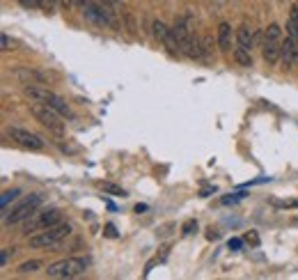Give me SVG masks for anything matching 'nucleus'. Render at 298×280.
I'll return each mask as SVG.
<instances>
[{"label": "nucleus", "instance_id": "1", "mask_svg": "<svg viewBox=\"0 0 298 280\" xmlns=\"http://www.w3.org/2000/svg\"><path fill=\"white\" fill-rule=\"evenodd\" d=\"M71 235V225L69 223H58V225L53 227H46V230H42V232H37V235H32L28 239V243L32 246V248H55L60 241H64L67 237Z\"/></svg>", "mask_w": 298, "mask_h": 280}, {"label": "nucleus", "instance_id": "2", "mask_svg": "<svg viewBox=\"0 0 298 280\" xmlns=\"http://www.w3.org/2000/svg\"><path fill=\"white\" fill-rule=\"evenodd\" d=\"M42 202H44V197H42V195L23 197L16 207H12V209H5V212H2V220H5V225H19V223H23V220H28L35 212H39Z\"/></svg>", "mask_w": 298, "mask_h": 280}, {"label": "nucleus", "instance_id": "3", "mask_svg": "<svg viewBox=\"0 0 298 280\" xmlns=\"http://www.w3.org/2000/svg\"><path fill=\"white\" fill-rule=\"evenodd\" d=\"M30 113H32V117H35L42 127H46V129L51 131V133H55V136H64V122H62V115H60L55 108L35 101V104L30 106Z\"/></svg>", "mask_w": 298, "mask_h": 280}, {"label": "nucleus", "instance_id": "4", "mask_svg": "<svg viewBox=\"0 0 298 280\" xmlns=\"http://www.w3.org/2000/svg\"><path fill=\"white\" fill-rule=\"evenodd\" d=\"M85 269H87V259L64 258V259H60V262L48 266L46 273H48V278H76V276L85 273Z\"/></svg>", "mask_w": 298, "mask_h": 280}, {"label": "nucleus", "instance_id": "5", "mask_svg": "<svg viewBox=\"0 0 298 280\" xmlns=\"http://www.w3.org/2000/svg\"><path fill=\"white\" fill-rule=\"evenodd\" d=\"M62 223V214L60 209H46V212H35L28 220H23V232L30 235V232H42L46 227H53Z\"/></svg>", "mask_w": 298, "mask_h": 280}, {"label": "nucleus", "instance_id": "6", "mask_svg": "<svg viewBox=\"0 0 298 280\" xmlns=\"http://www.w3.org/2000/svg\"><path fill=\"white\" fill-rule=\"evenodd\" d=\"M7 136L12 138V140H14L16 145H21V147H25V150L39 151V150H44V147H46V143L37 136V133H30V131L19 129V127H12V129L7 131Z\"/></svg>", "mask_w": 298, "mask_h": 280}, {"label": "nucleus", "instance_id": "7", "mask_svg": "<svg viewBox=\"0 0 298 280\" xmlns=\"http://www.w3.org/2000/svg\"><path fill=\"white\" fill-rule=\"evenodd\" d=\"M296 58H298V42L296 39H291V37H287L282 42V55H280V60H282V65L287 69L296 62Z\"/></svg>", "mask_w": 298, "mask_h": 280}, {"label": "nucleus", "instance_id": "8", "mask_svg": "<svg viewBox=\"0 0 298 280\" xmlns=\"http://www.w3.org/2000/svg\"><path fill=\"white\" fill-rule=\"evenodd\" d=\"M218 48L225 51V53L232 48V25L227 21H223L218 25Z\"/></svg>", "mask_w": 298, "mask_h": 280}, {"label": "nucleus", "instance_id": "9", "mask_svg": "<svg viewBox=\"0 0 298 280\" xmlns=\"http://www.w3.org/2000/svg\"><path fill=\"white\" fill-rule=\"evenodd\" d=\"M264 60L268 62V65H276L277 60H280V55H282V44L280 42H264Z\"/></svg>", "mask_w": 298, "mask_h": 280}, {"label": "nucleus", "instance_id": "10", "mask_svg": "<svg viewBox=\"0 0 298 280\" xmlns=\"http://www.w3.org/2000/svg\"><path fill=\"white\" fill-rule=\"evenodd\" d=\"M16 76L23 78L25 83H44L46 81V74H42V71H32V69H19Z\"/></svg>", "mask_w": 298, "mask_h": 280}, {"label": "nucleus", "instance_id": "11", "mask_svg": "<svg viewBox=\"0 0 298 280\" xmlns=\"http://www.w3.org/2000/svg\"><path fill=\"white\" fill-rule=\"evenodd\" d=\"M234 60L241 65V67H253V55H250V48L238 44V48H234Z\"/></svg>", "mask_w": 298, "mask_h": 280}, {"label": "nucleus", "instance_id": "12", "mask_svg": "<svg viewBox=\"0 0 298 280\" xmlns=\"http://www.w3.org/2000/svg\"><path fill=\"white\" fill-rule=\"evenodd\" d=\"M48 106L55 108V110H58V113L62 115V117H69V120H74V113H71V108H69V104H67V101H64L62 97H55V99L51 101V104H48Z\"/></svg>", "mask_w": 298, "mask_h": 280}, {"label": "nucleus", "instance_id": "13", "mask_svg": "<svg viewBox=\"0 0 298 280\" xmlns=\"http://www.w3.org/2000/svg\"><path fill=\"white\" fill-rule=\"evenodd\" d=\"M236 39H238V44L241 46H246V48H253V30L248 28V25H241L236 32Z\"/></svg>", "mask_w": 298, "mask_h": 280}, {"label": "nucleus", "instance_id": "14", "mask_svg": "<svg viewBox=\"0 0 298 280\" xmlns=\"http://www.w3.org/2000/svg\"><path fill=\"white\" fill-rule=\"evenodd\" d=\"M151 30H154V37H156L158 42H165V39H168V35H170V28H168L163 21H158V19L151 23Z\"/></svg>", "mask_w": 298, "mask_h": 280}, {"label": "nucleus", "instance_id": "15", "mask_svg": "<svg viewBox=\"0 0 298 280\" xmlns=\"http://www.w3.org/2000/svg\"><path fill=\"white\" fill-rule=\"evenodd\" d=\"M280 35H282V28L277 23H271L264 32V42H280Z\"/></svg>", "mask_w": 298, "mask_h": 280}, {"label": "nucleus", "instance_id": "16", "mask_svg": "<svg viewBox=\"0 0 298 280\" xmlns=\"http://www.w3.org/2000/svg\"><path fill=\"white\" fill-rule=\"evenodd\" d=\"M99 186H101V191L108 193V195H122V197L127 195V191L122 189V186H117V184H112V182H101Z\"/></svg>", "mask_w": 298, "mask_h": 280}, {"label": "nucleus", "instance_id": "17", "mask_svg": "<svg viewBox=\"0 0 298 280\" xmlns=\"http://www.w3.org/2000/svg\"><path fill=\"white\" fill-rule=\"evenodd\" d=\"M19 193H21L19 189H12V191H5V193H2V197H0V207H2V212L7 209V205L12 202V200H16V197H19Z\"/></svg>", "mask_w": 298, "mask_h": 280}, {"label": "nucleus", "instance_id": "18", "mask_svg": "<svg viewBox=\"0 0 298 280\" xmlns=\"http://www.w3.org/2000/svg\"><path fill=\"white\" fill-rule=\"evenodd\" d=\"M42 269V262L39 259H30V262H23L19 266V273H32V271H39Z\"/></svg>", "mask_w": 298, "mask_h": 280}, {"label": "nucleus", "instance_id": "19", "mask_svg": "<svg viewBox=\"0 0 298 280\" xmlns=\"http://www.w3.org/2000/svg\"><path fill=\"white\" fill-rule=\"evenodd\" d=\"M195 232H197V220H195V218L184 220V225H181V235L191 237V235H195Z\"/></svg>", "mask_w": 298, "mask_h": 280}, {"label": "nucleus", "instance_id": "20", "mask_svg": "<svg viewBox=\"0 0 298 280\" xmlns=\"http://www.w3.org/2000/svg\"><path fill=\"white\" fill-rule=\"evenodd\" d=\"M122 16H124V21H127V30L135 37V35H138V25H135L133 14H131V12H122Z\"/></svg>", "mask_w": 298, "mask_h": 280}, {"label": "nucleus", "instance_id": "21", "mask_svg": "<svg viewBox=\"0 0 298 280\" xmlns=\"http://www.w3.org/2000/svg\"><path fill=\"white\" fill-rule=\"evenodd\" d=\"M271 205L277 207V209H291V207H298V200H277V197H273Z\"/></svg>", "mask_w": 298, "mask_h": 280}, {"label": "nucleus", "instance_id": "22", "mask_svg": "<svg viewBox=\"0 0 298 280\" xmlns=\"http://www.w3.org/2000/svg\"><path fill=\"white\" fill-rule=\"evenodd\" d=\"M287 37H291V39H296L298 42V21H294V19L287 21Z\"/></svg>", "mask_w": 298, "mask_h": 280}, {"label": "nucleus", "instance_id": "23", "mask_svg": "<svg viewBox=\"0 0 298 280\" xmlns=\"http://www.w3.org/2000/svg\"><path fill=\"white\" fill-rule=\"evenodd\" d=\"M243 197H246V193H234V195H225V197H223V205H234V202L243 200Z\"/></svg>", "mask_w": 298, "mask_h": 280}, {"label": "nucleus", "instance_id": "24", "mask_svg": "<svg viewBox=\"0 0 298 280\" xmlns=\"http://www.w3.org/2000/svg\"><path fill=\"white\" fill-rule=\"evenodd\" d=\"M104 235L108 237V239H115V237H117V227L112 225V223H108V225L104 227Z\"/></svg>", "mask_w": 298, "mask_h": 280}, {"label": "nucleus", "instance_id": "25", "mask_svg": "<svg viewBox=\"0 0 298 280\" xmlns=\"http://www.w3.org/2000/svg\"><path fill=\"white\" fill-rule=\"evenodd\" d=\"M19 2H21L25 9H37V7H42V2H39V0H19Z\"/></svg>", "mask_w": 298, "mask_h": 280}, {"label": "nucleus", "instance_id": "26", "mask_svg": "<svg viewBox=\"0 0 298 280\" xmlns=\"http://www.w3.org/2000/svg\"><path fill=\"white\" fill-rule=\"evenodd\" d=\"M170 230H174V223H168V225H161V227H158V230H156V235H158V237H168V235H170Z\"/></svg>", "mask_w": 298, "mask_h": 280}, {"label": "nucleus", "instance_id": "27", "mask_svg": "<svg viewBox=\"0 0 298 280\" xmlns=\"http://www.w3.org/2000/svg\"><path fill=\"white\" fill-rule=\"evenodd\" d=\"M243 241L253 243V246H259V237H257V232H248V235L243 237Z\"/></svg>", "mask_w": 298, "mask_h": 280}, {"label": "nucleus", "instance_id": "28", "mask_svg": "<svg viewBox=\"0 0 298 280\" xmlns=\"http://www.w3.org/2000/svg\"><path fill=\"white\" fill-rule=\"evenodd\" d=\"M39 2H42V9H48V12L58 7V0H39Z\"/></svg>", "mask_w": 298, "mask_h": 280}, {"label": "nucleus", "instance_id": "29", "mask_svg": "<svg viewBox=\"0 0 298 280\" xmlns=\"http://www.w3.org/2000/svg\"><path fill=\"white\" fill-rule=\"evenodd\" d=\"M7 262H9V248H2V253H0V264L7 266Z\"/></svg>", "mask_w": 298, "mask_h": 280}, {"label": "nucleus", "instance_id": "30", "mask_svg": "<svg viewBox=\"0 0 298 280\" xmlns=\"http://www.w3.org/2000/svg\"><path fill=\"white\" fill-rule=\"evenodd\" d=\"M227 246H230L232 250H238L241 246H243V241H241V239H230V243H227Z\"/></svg>", "mask_w": 298, "mask_h": 280}, {"label": "nucleus", "instance_id": "31", "mask_svg": "<svg viewBox=\"0 0 298 280\" xmlns=\"http://www.w3.org/2000/svg\"><path fill=\"white\" fill-rule=\"evenodd\" d=\"M289 19H294V21H298V0L291 5V12H289Z\"/></svg>", "mask_w": 298, "mask_h": 280}, {"label": "nucleus", "instance_id": "32", "mask_svg": "<svg viewBox=\"0 0 298 280\" xmlns=\"http://www.w3.org/2000/svg\"><path fill=\"white\" fill-rule=\"evenodd\" d=\"M0 44H2V51H9V37L2 32V37H0Z\"/></svg>", "mask_w": 298, "mask_h": 280}, {"label": "nucleus", "instance_id": "33", "mask_svg": "<svg viewBox=\"0 0 298 280\" xmlns=\"http://www.w3.org/2000/svg\"><path fill=\"white\" fill-rule=\"evenodd\" d=\"M89 2H92V0H74V5H76V7H81V9H85Z\"/></svg>", "mask_w": 298, "mask_h": 280}, {"label": "nucleus", "instance_id": "34", "mask_svg": "<svg viewBox=\"0 0 298 280\" xmlns=\"http://www.w3.org/2000/svg\"><path fill=\"white\" fill-rule=\"evenodd\" d=\"M207 237H209V239H218V232H216V230H213V227H211V230H209V232H207Z\"/></svg>", "mask_w": 298, "mask_h": 280}, {"label": "nucleus", "instance_id": "35", "mask_svg": "<svg viewBox=\"0 0 298 280\" xmlns=\"http://www.w3.org/2000/svg\"><path fill=\"white\" fill-rule=\"evenodd\" d=\"M140 212H147V205H135V214H140Z\"/></svg>", "mask_w": 298, "mask_h": 280}, {"label": "nucleus", "instance_id": "36", "mask_svg": "<svg viewBox=\"0 0 298 280\" xmlns=\"http://www.w3.org/2000/svg\"><path fill=\"white\" fill-rule=\"evenodd\" d=\"M60 2H62L64 7H74V0H60Z\"/></svg>", "mask_w": 298, "mask_h": 280}]
</instances>
